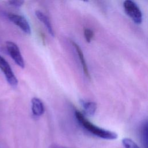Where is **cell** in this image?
<instances>
[{
  "label": "cell",
  "mask_w": 148,
  "mask_h": 148,
  "mask_svg": "<svg viewBox=\"0 0 148 148\" xmlns=\"http://www.w3.org/2000/svg\"><path fill=\"white\" fill-rule=\"evenodd\" d=\"M75 114L76 120L81 125L94 135L108 140H113L117 138L118 136L116 132L105 130L95 125L87 120L80 112L76 110Z\"/></svg>",
  "instance_id": "cell-1"
},
{
  "label": "cell",
  "mask_w": 148,
  "mask_h": 148,
  "mask_svg": "<svg viewBox=\"0 0 148 148\" xmlns=\"http://www.w3.org/2000/svg\"><path fill=\"white\" fill-rule=\"evenodd\" d=\"M123 8L127 14L136 24H140L142 21V13L137 4L131 1L126 0L123 2Z\"/></svg>",
  "instance_id": "cell-2"
},
{
  "label": "cell",
  "mask_w": 148,
  "mask_h": 148,
  "mask_svg": "<svg viewBox=\"0 0 148 148\" xmlns=\"http://www.w3.org/2000/svg\"><path fill=\"white\" fill-rule=\"evenodd\" d=\"M0 69L3 72L7 82L9 84L15 87L18 84V80L14 72L12 71L9 64L8 61L0 55Z\"/></svg>",
  "instance_id": "cell-3"
},
{
  "label": "cell",
  "mask_w": 148,
  "mask_h": 148,
  "mask_svg": "<svg viewBox=\"0 0 148 148\" xmlns=\"http://www.w3.org/2000/svg\"><path fill=\"white\" fill-rule=\"evenodd\" d=\"M6 47L8 53L15 63L20 68H24L25 66L24 58L18 46L13 42L7 41L6 42Z\"/></svg>",
  "instance_id": "cell-4"
},
{
  "label": "cell",
  "mask_w": 148,
  "mask_h": 148,
  "mask_svg": "<svg viewBox=\"0 0 148 148\" xmlns=\"http://www.w3.org/2000/svg\"><path fill=\"white\" fill-rule=\"evenodd\" d=\"M8 17L9 20L18 26L24 32L27 34H31V30L30 25L24 17L14 13H8Z\"/></svg>",
  "instance_id": "cell-5"
},
{
  "label": "cell",
  "mask_w": 148,
  "mask_h": 148,
  "mask_svg": "<svg viewBox=\"0 0 148 148\" xmlns=\"http://www.w3.org/2000/svg\"><path fill=\"white\" fill-rule=\"evenodd\" d=\"M72 44L73 46L75 47V49L76 50V51L77 54V56L79 58V60H80V63L82 64V66L83 71V72H84V75H86V76L88 79L90 80L91 79V75H90V73L89 72V70H88V66H87V63H86V59L84 58V54L82 52V50L81 48L80 47V46L76 42H75L73 41H72Z\"/></svg>",
  "instance_id": "cell-6"
},
{
  "label": "cell",
  "mask_w": 148,
  "mask_h": 148,
  "mask_svg": "<svg viewBox=\"0 0 148 148\" xmlns=\"http://www.w3.org/2000/svg\"><path fill=\"white\" fill-rule=\"evenodd\" d=\"M31 110L32 114L36 117L40 116L44 113V105L40 99L34 97L31 99Z\"/></svg>",
  "instance_id": "cell-7"
},
{
  "label": "cell",
  "mask_w": 148,
  "mask_h": 148,
  "mask_svg": "<svg viewBox=\"0 0 148 148\" xmlns=\"http://www.w3.org/2000/svg\"><path fill=\"white\" fill-rule=\"evenodd\" d=\"M35 15L36 17L45 25L46 28H47L49 33L52 36H54V32L53 29L52 25L51 22L47 16H46L43 12H40V10H36L35 11Z\"/></svg>",
  "instance_id": "cell-8"
},
{
  "label": "cell",
  "mask_w": 148,
  "mask_h": 148,
  "mask_svg": "<svg viewBox=\"0 0 148 148\" xmlns=\"http://www.w3.org/2000/svg\"><path fill=\"white\" fill-rule=\"evenodd\" d=\"M80 103L87 115L92 116L95 114L97 110V104L95 102L81 99Z\"/></svg>",
  "instance_id": "cell-9"
},
{
  "label": "cell",
  "mask_w": 148,
  "mask_h": 148,
  "mask_svg": "<svg viewBox=\"0 0 148 148\" xmlns=\"http://www.w3.org/2000/svg\"><path fill=\"white\" fill-rule=\"evenodd\" d=\"M140 136L143 145L145 148H147V122L146 121L142 124L140 130Z\"/></svg>",
  "instance_id": "cell-10"
},
{
  "label": "cell",
  "mask_w": 148,
  "mask_h": 148,
  "mask_svg": "<svg viewBox=\"0 0 148 148\" xmlns=\"http://www.w3.org/2000/svg\"><path fill=\"white\" fill-rule=\"evenodd\" d=\"M122 143L125 148H140L139 146L130 138H124L122 140Z\"/></svg>",
  "instance_id": "cell-11"
},
{
  "label": "cell",
  "mask_w": 148,
  "mask_h": 148,
  "mask_svg": "<svg viewBox=\"0 0 148 148\" xmlns=\"http://www.w3.org/2000/svg\"><path fill=\"white\" fill-rule=\"evenodd\" d=\"M84 35L87 42L90 43L92 39L94 36V34L91 29L89 28H86L84 31Z\"/></svg>",
  "instance_id": "cell-12"
},
{
  "label": "cell",
  "mask_w": 148,
  "mask_h": 148,
  "mask_svg": "<svg viewBox=\"0 0 148 148\" xmlns=\"http://www.w3.org/2000/svg\"><path fill=\"white\" fill-rule=\"evenodd\" d=\"M8 3L12 6H13L17 7V8H19L23 5L24 1H8Z\"/></svg>",
  "instance_id": "cell-13"
},
{
  "label": "cell",
  "mask_w": 148,
  "mask_h": 148,
  "mask_svg": "<svg viewBox=\"0 0 148 148\" xmlns=\"http://www.w3.org/2000/svg\"><path fill=\"white\" fill-rule=\"evenodd\" d=\"M49 148H66V147H63V146H60V145H50Z\"/></svg>",
  "instance_id": "cell-14"
}]
</instances>
